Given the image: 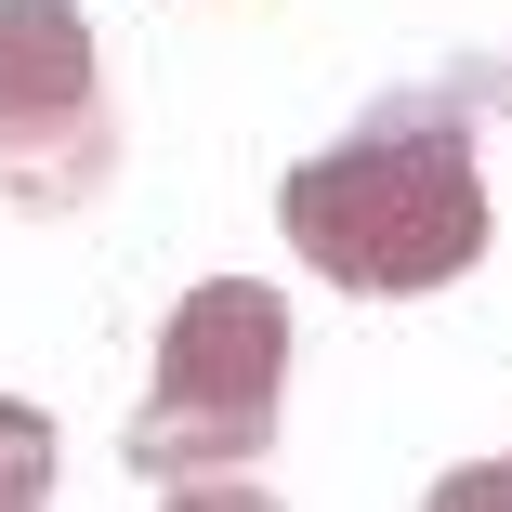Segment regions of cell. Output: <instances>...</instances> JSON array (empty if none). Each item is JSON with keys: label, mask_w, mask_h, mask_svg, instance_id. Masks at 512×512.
Listing matches in <instances>:
<instances>
[{"label": "cell", "mask_w": 512, "mask_h": 512, "mask_svg": "<svg viewBox=\"0 0 512 512\" xmlns=\"http://www.w3.org/2000/svg\"><path fill=\"white\" fill-rule=\"evenodd\" d=\"M276 368H289V329L263 289H197L171 342H158V407L132 421V460L171 473V460H250L263 421H276Z\"/></svg>", "instance_id": "2"}, {"label": "cell", "mask_w": 512, "mask_h": 512, "mask_svg": "<svg viewBox=\"0 0 512 512\" xmlns=\"http://www.w3.org/2000/svg\"><path fill=\"white\" fill-rule=\"evenodd\" d=\"M92 106V40L53 0H0V145H27V119H79Z\"/></svg>", "instance_id": "3"}, {"label": "cell", "mask_w": 512, "mask_h": 512, "mask_svg": "<svg viewBox=\"0 0 512 512\" xmlns=\"http://www.w3.org/2000/svg\"><path fill=\"white\" fill-rule=\"evenodd\" d=\"M40 486H53V434L27 421V407H0V512H27Z\"/></svg>", "instance_id": "4"}, {"label": "cell", "mask_w": 512, "mask_h": 512, "mask_svg": "<svg viewBox=\"0 0 512 512\" xmlns=\"http://www.w3.org/2000/svg\"><path fill=\"white\" fill-rule=\"evenodd\" d=\"M276 211L342 289H434L486 250V184L447 119H368L342 158L289 171Z\"/></svg>", "instance_id": "1"}]
</instances>
